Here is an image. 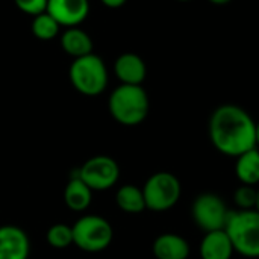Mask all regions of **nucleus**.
Returning a JSON list of instances; mask_svg holds the SVG:
<instances>
[{
	"label": "nucleus",
	"instance_id": "f257e3e1",
	"mask_svg": "<svg viewBox=\"0 0 259 259\" xmlns=\"http://www.w3.org/2000/svg\"><path fill=\"white\" fill-rule=\"evenodd\" d=\"M208 134L214 149L229 158L256 147V121L238 105L217 106L209 117Z\"/></svg>",
	"mask_w": 259,
	"mask_h": 259
},
{
	"label": "nucleus",
	"instance_id": "f03ea898",
	"mask_svg": "<svg viewBox=\"0 0 259 259\" xmlns=\"http://www.w3.org/2000/svg\"><path fill=\"white\" fill-rule=\"evenodd\" d=\"M108 108L117 123L123 126H138L149 115L150 100L141 85L120 83L111 93Z\"/></svg>",
	"mask_w": 259,
	"mask_h": 259
},
{
	"label": "nucleus",
	"instance_id": "7ed1b4c3",
	"mask_svg": "<svg viewBox=\"0 0 259 259\" xmlns=\"http://www.w3.org/2000/svg\"><path fill=\"white\" fill-rule=\"evenodd\" d=\"M225 231L237 253L246 258H259V211H231Z\"/></svg>",
	"mask_w": 259,
	"mask_h": 259
},
{
	"label": "nucleus",
	"instance_id": "20e7f679",
	"mask_svg": "<svg viewBox=\"0 0 259 259\" xmlns=\"http://www.w3.org/2000/svg\"><path fill=\"white\" fill-rule=\"evenodd\" d=\"M68 76L74 90L88 97L102 94L108 87V68L94 53L73 59Z\"/></svg>",
	"mask_w": 259,
	"mask_h": 259
},
{
	"label": "nucleus",
	"instance_id": "39448f33",
	"mask_svg": "<svg viewBox=\"0 0 259 259\" xmlns=\"http://www.w3.org/2000/svg\"><path fill=\"white\" fill-rule=\"evenodd\" d=\"M73 244L88 253H97L108 249L114 238L111 223L96 214L80 217L73 226Z\"/></svg>",
	"mask_w": 259,
	"mask_h": 259
},
{
	"label": "nucleus",
	"instance_id": "423d86ee",
	"mask_svg": "<svg viewBox=\"0 0 259 259\" xmlns=\"http://www.w3.org/2000/svg\"><path fill=\"white\" fill-rule=\"evenodd\" d=\"M146 208L153 212L171 209L181 199L182 185L176 175L170 171L153 173L143 185Z\"/></svg>",
	"mask_w": 259,
	"mask_h": 259
},
{
	"label": "nucleus",
	"instance_id": "0eeeda50",
	"mask_svg": "<svg viewBox=\"0 0 259 259\" xmlns=\"http://www.w3.org/2000/svg\"><path fill=\"white\" fill-rule=\"evenodd\" d=\"M231 209L226 202L215 193L199 194L191 206V217L194 225L205 234L225 229Z\"/></svg>",
	"mask_w": 259,
	"mask_h": 259
},
{
	"label": "nucleus",
	"instance_id": "6e6552de",
	"mask_svg": "<svg viewBox=\"0 0 259 259\" xmlns=\"http://www.w3.org/2000/svg\"><path fill=\"white\" fill-rule=\"evenodd\" d=\"M93 191H106L120 179V167L117 161L106 155H97L87 159L76 175Z\"/></svg>",
	"mask_w": 259,
	"mask_h": 259
},
{
	"label": "nucleus",
	"instance_id": "1a4fd4ad",
	"mask_svg": "<svg viewBox=\"0 0 259 259\" xmlns=\"http://www.w3.org/2000/svg\"><path fill=\"white\" fill-rule=\"evenodd\" d=\"M62 27L79 26L90 14L88 0H49L47 11Z\"/></svg>",
	"mask_w": 259,
	"mask_h": 259
},
{
	"label": "nucleus",
	"instance_id": "9d476101",
	"mask_svg": "<svg viewBox=\"0 0 259 259\" xmlns=\"http://www.w3.org/2000/svg\"><path fill=\"white\" fill-rule=\"evenodd\" d=\"M30 241L27 234L14 225L0 226V259H27Z\"/></svg>",
	"mask_w": 259,
	"mask_h": 259
},
{
	"label": "nucleus",
	"instance_id": "9b49d317",
	"mask_svg": "<svg viewBox=\"0 0 259 259\" xmlns=\"http://www.w3.org/2000/svg\"><path fill=\"white\" fill-rule=\"evenodd\" d=\"M114 73L124 85H141L147 76V67L137 53H123L115 59Z\"/></svg>",
	"mask_w": 259,
	"mask_h": 259
},
{
	"label": "nucleus",
	"instance_id": "f8f14e48",
	"mask_svg": "<svg viewBox=\"0 0 259 259\" xmlns=\"http://www.w3.org/2000/svg\"><path fill=\"white\" fill-rule=\"evenodd\" d=\"M199 253L202 259H231L234 256V244L225 229L206 232L200 241Z\"/></svg>",
	"mask_w": 259,
	"mask_h": 259
},
{
	"label": "nucleus",
	"instance_id": "ddd939ff",
	"mask_svg": "<svg viewBox=\"0 0 259 259\" xmlns=\"http://www.w3.org/2000/svg\"><path fill=\"white\" fill-rule=\"evenodd\" d=\"M156 259H188L191 253L190 243L179 234H161L152 246Z\"/></svg>",
	"mask_w": 259,
	"mask_h": 259
},
{
	"label": "nucleus",
	"instance_id": "4468645a",
	"mask_svg": "<svg viewBox=\"0 0 259 259\" xmlns=\"http://www.w3.org/2000/svg\"><path fill=\"white\" fill-rule=\"evenodd\" d=\"M61 46L64 52L74 59L93 53V39L79 26L67 27V30L61 35Z\"/></svg>",
	"mask_w": 259,
	"mask_h": 259
},
{
	"label": "nucleus",
	"instance_id": "2eb2a0df",
	"mask_svg": "<svg viewBox=\"0 0 259 259\" xmlns=\"http://www.w3.org/2000/svg\"><path fill=\"white\" fill-rule=\"evenodd\" d=\"M93 200V190L80 181L77 176L70 179L64 190V202L68 209L74 212H83L90 208Z\"/></svg>",
	"mask_w": 259,
	"mask_h": 259
},
{
	"label": "nucleus",
	"instance_id": "dca6fc26",
	"mask_svg": "<svg viewBox=\"0 0 259 259\" xmlns=\"http://www.w3.org/2000/svg\"><path fill=\"white\" fill-rule=\"evenodd\" d=\"M235 176L241 185H259V149H250L235 158Z\"/></svg>",
	"mask_w": 259,
	"mask_h": 259
},
{
	"label": "nucleus",
	"instance_id": "f3484780",
	"mask_svg": "<svg viewBox=\"0 0 259 259\" xmlns=\"http://www.w3.org/2000/svg\"><path fill=\"white\" fill-rule=\"evenodd\" d=\"M115 203L126 214H141L143 211L147 209L144 194H143V188L132 185V184L121 185L117 190Z\"/></svg>",
	"mask_w": 259,
	"mask_h": 259
},
{
	"label": "nucleus",
	"instance_id": "a211bd4d",
	"mask_svg": "<svg viewBox=\"0 0 259 259\" xmlns=\"http://www.w3.org/2000/svg\"><path fill=\"white\" fill-rule=\"evenodd\" d=\"M59 29H61L59 23L49 12H42V14L33 17L32 33L38 39H42V41L53 39L59 35Z\"/></svg>",
	"mask_w": 259,
	"mask_h": 259
},
{
	"label": "nucleus",
	"instance_id": "6ab92c4d",
	"mask_svg": "<svg viewBox=\"0 0 259 259\" xmlns=\"http://www.w3.org/2000/svg\"><path fill=\"white\" fill-rule=\"evenodd\" d=\"M46 240L53 249H67L73 244V228L65 223H56L49 228Z\"/></svg>",
	"mask_w": 259,
	"mask_h": 259
},
{
	"label": "nucleus",
	"instance_id": "aec40b11",
	"mask_svg": "<svg viewBox=\"0 0 259 259\" xmlns=\"http://www.w3.org/2000/svg\"><path fill=\"white\" fill-rule=\"evenodd\" d=\"M258 200V188L250 185H240L234 191V203L237 205L238 211H250L256 209Z\"/></svg>",
	"mask_w": 259,
	"mask_h": 259
},
{
	"label": "nucleus",
	"instance_id": "412c9836",
	"mask_svg": "<svg viewBox=\"0 0 259 259\" xmlns=\"http://www.w3.org/2000/svg\"><path fill=\"white\" fill-rule=\"evenodd\" d=\"M17 8L32 17H36L42 12L47 11V3L49 0H14Z\"/></svg>",
	"mask_w": 259,
	"mask_h": 259
},
{
	"label": "nucleus",
	"instance_id": "4be33fe9",
	"mask_svg": "<svg viewBox=\"0 0 259 259\" xmlns=\"http://www.w3.org/2000/svg\"><path fill=\"white\" fill-rule=\"evenodd\" d=\"M105 6H108V8H120V6H123L127 0H100Z\"/></svg>",
	"mask_w": 259,
	"mask_h": 259
},
{
	"label": "nucleus",
	"instance_id": "5701e85b",
	"mask_svg": "<svg viewBox=\"0 0 259 259\" xmlns=\"http://www.w3.org/2000/svg\"><path fill=\"white\" fill-rule=\"evenodd\" d=\"M208 2H211L212 5H219V6H222V5H228V3H231L232 0H208Z\"/></svg>",
	"mask_w": 259,
	"mask_h": 259
},
{
	"label": "nucleus",
	"instance_id": "b1692460",
	"mask_svg": "<svg viewBox=\"0 0 259 259\" xmlns=\"http://www.w3.org/2000/svg\"><path fill=\"white\" fill-rule=\"evenodd\" d=\"M256 147L259 149V121L256 123Z\"/></svg>",
	"mask_w": 259,
	"mask_h": 259
},
{
	"label": "nucleus",
	"instance_id": "393cba45",
	"mask_svg": "<svg viewBox=\"0 0 259 259\" xmlns=\"http://www.w3.org/2000/svg\"><path fill=\"white\" fill-rule=\"evenodd\" d=\"M256 211H259V187H258V200H256Z\"/></svg>",
	"mask_w": 259,
	"mask_h": 259
},
{
	"label": "nucleus",
	"instance_id": "a878e982",
	"mask_svg": "<svg viewBox=\"0 0 259 259\" xmlns=\"http://www.w3.org/2000/svg\"><path fill=\"white\" fill-rule=\"evenodd\" d=\"M176 2H191V0H176Z\"/></svg>",
	"mask_w": 259,
	"mask_h": 259
}]
</instances>
